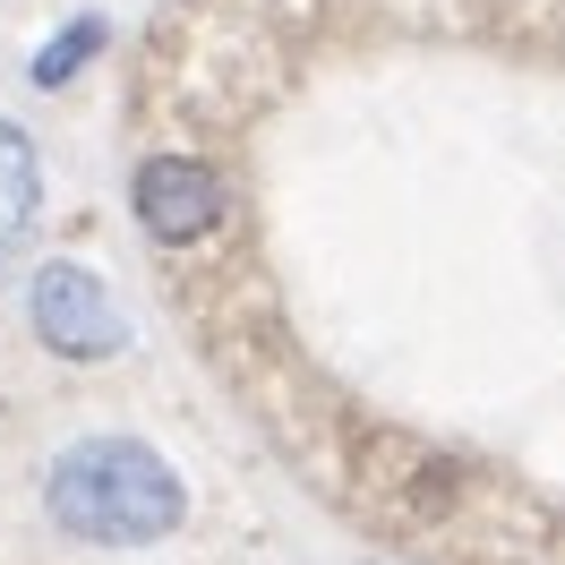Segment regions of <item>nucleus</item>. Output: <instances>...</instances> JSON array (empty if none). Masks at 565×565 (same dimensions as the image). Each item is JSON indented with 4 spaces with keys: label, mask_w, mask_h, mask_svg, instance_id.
I'll return each instance as SVG.
<instances>
[{
    "label": "nucleus",
    "mask_w": 565,
    "mask_h": 565,
    "mask_svg": "<svg viewBox=\"0 0 565 565\" xmlns=\"http://www.w3.org/2000/svg\"><path fill=\"white\" fill-rule=\"evenodd\" d=\"M43 505H52L61 531L95 540V548H154V540L180 531L189 489H180L172 462L154 446H138V437H86V446H70L52 462Z\"/></svg>",
    "instance_id": "obj_1"
},
{
    "label": "nucleus",
    "mask_w": 565,
    "mask_h": 565,
    "mask_svg": "<svg viewBox=\"0 0 565 565\" xmlns=\"http://www.w3.org/2000/svg\"><path fill=\"white\" fill-rule=\"evenodd\" d=\"M95 43H104V18H77V26H61V35L43 43V61H35V86H61V77H70L77 61L95 52Z\"/></svg>",
    "instance_id": "obj_5"
},
{
    "label": "nucleus",
    "mask_w": 565,
    "mask_h": 565,
    "mask_svg": "<svg viewBox=\"0 0 565 565\" xmlns=\"http://www.w3.org/2000/svg\"><path fill=\"white\" fill-rule=\"evenodd\" d=\"M26 318H35V334L61 360H111L129 343L120 300H111L104 275H86V266H43V275L26 282Z\"/></svg>",
    "instance_id": "obj_2"
},
{
    "label": "nucleus",
    "mask_w": 565,
    "mask_h": 565,
    "mask_svg": "<svg viewBox=\"0 0 565 565\" xmlns=\"http://www.w3.org/2000/svg\"><path fill=\"white\" fill-rule=\"evenodd\" d=\"M35 214H43V163H35V146H26V129L0 120V275L26 257Z\"/></svg>",
    "instance_id": "obj_4"
},
{
    "label": "nucleus",
    "mask_w": 565,
    "mask_h": 565,
    "mask_svg": "<svg viewBox=\"0 0 565 565\" xmlns=\"http://www.w3.org/2000/svg\"><path fill=\"white\" fill-rule=\"evenodd\" d=\"M138 223L154 232L163 248H189L206 241L214 223L232 214V189H223V172L214 163H198V154H154V163H138Z\"/></svg>",
    "instance_id": "obj_3"
}]
</instances>
